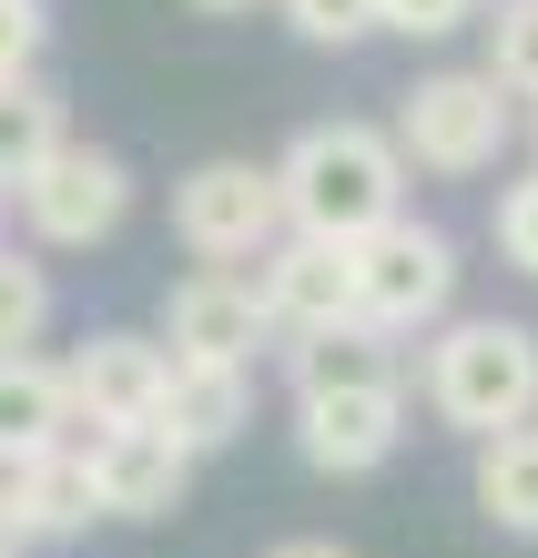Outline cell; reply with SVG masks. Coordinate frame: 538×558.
<instances>
[{
	"instance_id": "30bf717a",
	"label": "cell",
	"mask_w": 538,
	"mask_h": 558,
	"mask_svg": "<svg viewBox=\"0 0 538 558\" xmlns=\"http://www.w3.org/2000/svg\"><path fill=\"white\" fill-rule=\"evenodd\" d=\"M254 294H264V315H275V336H285V345H306V336H346V325H356V244L285 234V244L254 265Z\"/></svg>"
},
{
	"instance_id": "2e32d148",
	"label": "cell",
	"mask_w": 538,
	"mask_h": 558,
	"mask_svg": "<svg viewBox=\"0 0 538 558\" xmlns=\"http://www.w3.org/2000/svg\"><path fill=\"white\" fill-rule=\"evenodd\" d=\"M478 508H488V529L538 538V426H509V437L478 447Z\"/></svg>"
},
{
	"instance_id": "ba28073f",
	"label": "cell",
	"mask_w": 538,
	"mask_h": 558,
	"mask_svg": "<svg viewBox=\"0 0 538 558\" xmlns=\"http://www.w3.org/2000/svg\"><path fill=\"white\" fill-rule=\"evenodd\" d=\"M163 345L183 366H254L275 345V315L244 265H193L183 284H163Z\"/></svg>"
},
{
	"instance_id": "7c38bea8",
	"label": "cell",
	"mask_w": 538,
	"mask_h": 558,
	"mask_svg": "<svg viewBox=\"0 0 538 558\" xmlns=\"http://www.w3.org/2000/svg\"><path fill=\"white\" fill-rule=\"evenodd\" d=\"M11 498H21V518H31V538H41V548L82 538L92 518H112L103 508V477H92V437H61V447L31 457V468H11Z\"/></svg>"
},
{
	"instance_id": "cb8c5ba5",
	"label": "cell",
	"mask_w": 538,
	"mask_h": 558,
	"mask_svg": "<svg viewBox=\"0 0 538 558\" xmlns=\"http://www.w3.org/2000/svg\"><path fill=\"white\" fill-rule=\"evenodd\" d=\"M264 558H356V548H346V538H275Z\"/></svg>"
},
{
	"instance_id": "6da1fadb",
	"label": "cell",
	"mask_w": 538,
	"mask_h": 558,
	"mask_svg": "<svg viewBox=\"0 0 538 558\" xmlns=\"http://www.w3.org/2000/svg\"><path fill=\"white\" fill-rule=\"evenodd\" d=\"M295 376V457L315 477H376L407 447V366L396 336L346 325V336H306L285 355Z\"/></svg>"
},
{
	"instance_id": "8fae6325",
	"label": "cell",
	"mask_w": 538,
	"mask_h": 558,
	"mask_svg": "<svg viewBox=\"0 0 538 558\" xmlns=\"http://www.w3.org/2000/svg\"><path fill=\"white\" fill-rule=\"evenodd\" d=\"M193 468H204V457H193L174 426H103V437H92L103 508L132 518V529H143V518H174V508H183V487H193Z\"/></svg>"
},
{
	"instance_id": "4fadbf2b",
	"label": "cell",
	"mask_w": 538,
	"mask_h": 558,
	"mask_svg": "<svg viewBox=\"0 0 538 558\" xmlns=\"http://www.w3.org/2000/svg\"><path fill=\"white\" fill-rule=\"evenodd\" d=\"M61 437H82L61 355H0V468H31Z\"/></svg>"
},
{
	"instance_id": "277c9868",
	"label": "cell",
	"mask_w": 538,
	"mask_h": 558,
	"mask_svg": "<svg viewBox=\"0 0 538 558\" xmlns=\"http://www.w3.org/2000/svg\"><path fill=\"white\" fill-rule=\"evenodd\" d=\"M386 133H396V153H407V173L467 183V173H488V162L509 153L518 112H509V92H498L488 72H427V82H407V102H396Z\"/></svg>"
},
{
	"instance_id": "7a4b0ae2",
	"label": "cell",
	"mask_w": 538,
	"mask_h": 558,
	"mask_svg": "<svg viewBox=\"0 0 538 558\" xmlns=\"http://www.w3.org/2000/svg\"><path fill=\"white\" fill-rule=\"evenodd\" d=\"M285 183V223L325 244H366L376 223L407 214V153L386 122H306L275 162Z\"/></svg>"
},
{
	"instance_id": "5b68a950",
	"label": "cell",
	"mask_w": 538,
	"mask_h": 558,
	"mask_svg": "<svg viewBox=\"0 0 538 558\" xmlns=\"http://www.w3.org/2000/svg\"><path fill=\"white\" fill-rule=\"evenodd\" d=\"M174 234L193 265H264L295 223H285V183L275 162H244V153H214L174 183Z\"/></svg>"
},
{
	"instance_id": "7402d4cb",
	"label": "cell",
	"mask_w": 538,
	"mask_h": 558,
	"mask_svg": "<svg viewBox=\"0 0 538 558\" xmlns=\"http://www.w3.org/2000/svg\"><path fill=\"white\" fill-rule=\"evenodd\" d=\"M498 254L538 284V173H518L509 193H498Z\"/></svg>"
},
{
	"instance_id": "44dd1931",
	"label": "cell",
	"mask_w": 538,
	"mask_h": 558,
	"mask_svg": "<svg viewBox=\"0 0 538 558\" xmlns=\"http://www.w3.org/2000/svg\"><path fill=\"white\" fill-rule=\"evenodd\" d=\"M51 41V0H0V82H31Z\"/></svg>"
},
{
	"instance_id": "d6986e66",
	"label": "cell",
	"mask_w": 538,
	"mask_h": 558,
	"mask_svg": "<svg viewBox=\"0 0 538 558\" xmlns=\"http://www.w3.org/2000/svg\"><path fill=\"white\" fill-rule=\"evenodd\" d=\"M285 31L306 51H356V41H376V0H275Z\"/></svg>"
},
{
	"instance_id": "ac0fdd59",
	"label": "cell",
	"mask_w": 538,
	"mask_h": 558,
	"mask_svg": "<svg viewBox=\"0 0 538 558\" xmlns=\"http://www.w3.org/2000/svg\"><path fill=\"white\" fill-rule=\"evenodd\" d=\"M488 82L509 102H538V0H498L488 11Z\"/></svg>"
},
{
	"instance_id": "603a6c76",
	"label": "cell",
	"mask_w": 538,
	"mask_h": 558,
	"mask_svg": "<svg viewBox=\"0 0 538 558\" xmlns=\"http://www.w3.org/2000/svg\"><path fill=\"white\" fill-rule=\"evenodd\" d=\"M41 538H31V518H21V498H11V468H0V558H31Z\"/></svg>"
},
{
	"instance_id": "4316f807",
	"label": "cell",
	"mask_w": 538,
	"mask_h": 558,
	"mask_svg": "<svg viewBox=\"0 0 538 558\" xmlns=\"http://www.w3.org/2000/svg\"><path fill=\"white\" fill-rule=\"evenodd\" d=\"M0 244H11V234H0Z\"/></svg>"
},
{
	"instance_id": "8992f818",
	"label": "cell",
	"mask_w": 538,
	"mask_h": 558,
	"mask_svg": "<svg viewBox=\"0 0 538 558\" xmlns=\"http://www.w3.org/2000/svg\"><path fill=\"white\" fill-rule=\"evenodd\" d=\"M457 305V244L437 234V223L396 214L376 234L356 244V325H376V336H427V325H447Z\"/></svg>"
},
{
	"instance_id": "3957f363",
	"label": "cell",
	"mask_w": 538,
	"mask_h": 558,
	"mask_svg": "<svg viewBox=\"0 0 538 558\" xmlns=\"http://www.w3.org/2000/svg\"><path fill=\"white\" fill-rule=\"evenodd\" d=\"M417 397L437 407V426L457 437H509V426H538V336L518 315H457L427 336Z\"/></svg>"
},
{
	"instance_id": "9c48e42d",
	"label": "cell",
	"mask_w": 538,
	"mask_h": 558,
	"mask_svg": "<svg viewBox=\"0 0 538 558\" xmlns=\"http://www.w3.org/2000/svg\"><path fill=\"white\" fill-rule=\"evenodd\" d=\"M61 376H72L82 437H103V426H153L163 397H174V345L132 336V325H103V336H82L72 355H61Z\"/></svg>"
},
{
	"instance_id": "484cf974",
	"label": "cell",
	"mask_w": 538,
	"mask_h": 558,
	"mask_svg": "<svg viewBox=\"0 0 538 558\" xmlns=\"http://www.w3.org/2000/svg\"><path fill=\"white\" fill-rule=\"evenodd\" d=\"M528 133H538V122H528Z\"/></svg>"
},
{
	"instance_id": "5bb4252c",
	"label": "cell",
	"mask_w": 538,
	"mask_h": 558,
	"mask_svg": "<svg viewBox=\"0 0 538 558\" xmlns=\"http://www.w3.org/2000/svg\"><path fill=\"white\" fill-rule=\"evenodd\" d=\"M153 426H174L193 457L234 447V437L254 426V366H183V355H174V397H163Z\"/></svg>"
},
{
	"instance_id": "d4e9b609",
	"label": "cell",
	"mask_w": 538,
	"mask_h": 558,
	"mask_svg": "<svg viewBox=\"0 0 538 558\" xmlns=\"http://www.w3.org/2000/svg\"><path fill=\"white\" fill-rule=\"evenodd\" d=\"M183 11H204V21H234V11H254V0H183Z\"/></svg>"
},
{
	"instance_id": "52a82bcc",
	"label": "cell",
	"mask_w": 538,
	"mask_h": 558,
	"mask_svg": "<svg viewBox=\"0 0 538 558\" xmlns=\"http://www.w3.org/2000/svg\"><path fill=\"white\" fill-rule=\"evenodd\" d=\"M11 204H21V234L41 254H92V244H112L122 214H132V162L103 153V143H61Z\"/></svg>"
},
{
	"instance_id": "ffe728a7",
	"label": "cell",
	"mask_w": 538,
	"mask_h": 558,
	"mask_svg": "<svg viewBox=\"0 0 538 558\" xmlns=\"http://www.w3.org/2000/svg\"><path fill=\"white\" fill-rule=\"evenodd\" d=\"M467 21H488V0H376V31H396V41H447Z\"/></svg>"
},
{
	"instance_id": "e0dca14e",
	"label": "cell",
	"mask_w": 538,
	"mask_h": 558,
	"mask_svg": "<svg viewBox=\"0 0 538 558\" xmlns=\"http://www.w3.org/2000/svg\"><path fill=\"white\" fill-rule=\"evenodd\" d=\"M51 265L41 254H21V244H0V355H41L51 336Z\"/></svg>"
},
{
	"instance_id": "9a60e30c",
	"label": "cell",
	"mask_w": 538,
	"mask_h": 558,
	"mask_svg": "<svg viewBox=\"0 0 538 558\" xmlns=\"http://www.w3.org/2000/svg\"><path fill=\"white\" fill-rule=\"evenodd\" d=\"M72 143V122H61V92L31 72V82H0V193H21L41 162Z\"/></svg>"
}]
</instances>
